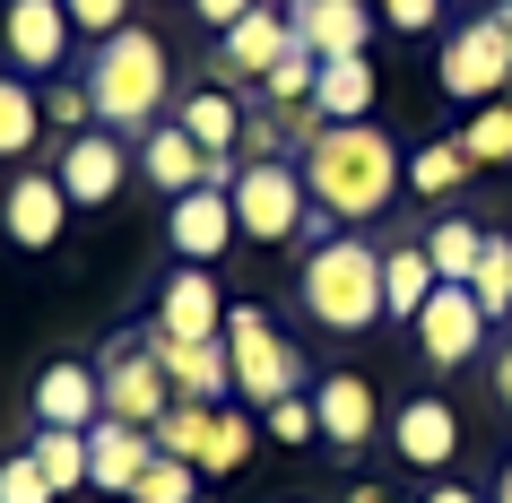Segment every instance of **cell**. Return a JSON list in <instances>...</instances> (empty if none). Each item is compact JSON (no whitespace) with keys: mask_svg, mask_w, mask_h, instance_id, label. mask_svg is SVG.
<instances>
[{"mask_svg":"<svg viewBox=\"0 0 512 503\" xmlns=\"http://www.w3.org/2000/svg\"><path fill=\"white\" fill-rule=\"evenodd\" d=\"M296 165H304V191H313V217H330V226H374L408 191V157L391 148L382 122H330L322 139H304Z\"/></svg>","mask_w":512,"mask_h":503,"instance_id":"obj_1","label":"cell"},{"mask_svg":"<svg viewBox=\"0 0 512 503\" xmlns=\"http://www.w3.org/2000/svg\"><path fill=\"white\" fill-rule=\"evenodd\" d=\"M304 313H313V330H330V339H356V330H374L382 321V243L365 235H322L313 252H304Z\"/></svg>","mask_w":512,"mask_h":503,"instance_id":"obj_2","label":"cell"},{"mask_svg":"<svg viewBox=\"0 0 512 503\" xmlns=\"http://www.w3.org/2000/svg\"><path fill=\"white\" fill-rule=\"evenodd\" d=\"M87 105H96V122L105 131H157L165 122V87H174V61H165V44L148 27H122L96 44V61H87Z\"/></svg>","mask_w":512,"mask_h":503,"instance_id":"obj_3","label":"cell"},{"mask_svg":"<svg viewBox=\"0 0 512 503\" xmlns=\"http://www.w3.org/2000/svg\"><path fill=\"white\" fill-rule=\"evenodd\" d=\"M313 226V191L296 157H243L235 165V235L243 243H287Z\"/></svg>","mask_w":512,"mask_h":503,"instance_id":"obj_4","label":"cell"},{"mask_svg":"<svg viewBox=\"0 0 512 503\" xmlns=\"http://www.w3.org/2000/svg\"><path fill=\"white\" fill-rule=\"evenodd\" d=\"M434 87L443 96H460V105H495L512 87V35L495 9H478V18H460L452 35H443V53H434Z\"/></svg>","mask_w":512,"mask_h":503,"instance_id":"obj_5","label":"cell"},{"mask_svg":"<svg viewBox=\"0 0 512 503\" xmlns=\"http://www.w3.org/2000/svg\"><path fill=\"white\" fill-rule=\"evenodd\" d=\"M226 356H235V399H252V408H278V399L304 391V356L270 330L261 304H235L226 313Z\"/></svg>","mask_w":512,"mask_h":503,"instance_id":"obj_6","label":"cell"},{"mask_svg":"<svg viewBox=\"0 0 512 503\" xmlns=\"http://www.w3.org/2000/svg\"><path fill=\"white\" fill-rule=\"evenodd\" d=\"M96 382H105V417H122V425H148L157 434V417L174 408V382H165V365H157V347L139 339H113L105 347V365H96Z\"/></svg>","mask_w":512,"mask_h":503,"instance_id":"obj_7","label":"cell"},{"mask_svg":"<svg viewBox=\"0 0 512 503\" xmlns=\"http://www.w3.org/2000/svg\"><path fill=\"white\" fill-rule=\"evenodd\" d=\"M61 191H70V209H113L122 200V183L139 174V148H122V131H79V139H61V157H53Z\"/></svg>","mask_w":512,"mask_h":503,"instance_id":"obj_8","label":"cell"},{"mask_svg":"<svg viewBox=\"0 0 512 503\" xmlns=\"http://www.w3.org/2000/svg\"><path fill=\"white\" fill-rule=\"evenodd\" d=\"M0 235L18 243V252H53L70 235V191H61L53 165H18L0 183Z\"/></svg>","mask_w":512,"mask_h":503,"instance_id":"obj_9","label":"cell"},{"mask_svg":"<svg viewBox=\"0 0 512 503\" xmlns=\"http://www.w3.org/2000/svg\"><path fill=\"white\" fill-rule=\"evenodd\" d=\"M408 330H417V356H426L434 373H460V365H478V356H486V313H478V295L452 287V278L426 295V313L408 321Z\"/></svg>","mask_w":512,"mask_h":503,"instance_id":"obj_10","label":"cell"},{"mask_svg":"<svg viewBox=\"0 0 512 503\" xmlns=\"http://www.w3.org/2000/svg\"><path fill=\"white\" fill-rule=\"evenodd\" d=\"M70 44H79V27H70L61 0H9V9H0V53H9V70H27V79H61Z\"/></svg>","mask_w":512,"mask_h":503,"instance_id":"obj_11","label":"cell"},{"mask_svg":"<svg viewBox=\"0 0 512 503\" xmlns=\"http://www.w3.org/2000/svg\"><path fill=\"white\" fill-rule=\"evenodd\" d=\"M296 53V27H287V0H261L252 18H235V27L217 35V79L235 87H261L278 70V61Z\"/></svg>","mask_w":512,"mask_h":503,"instance_id":"obj_12","label":"cell"},{"mask_svg":"<svg viewBox=\"0 0 512 503\" xmlns=\"http://www.w3.org/2000/svg\"><path fill=\"white\" fill-rule=\"evenodd\" d=\"M165 243H174V261L209 269L226 243H235V191L226 183H200L183 200H165Z\"/></svg>","mask_w":512,"mask_h":503,"instance_id":"obj_13","label":"cell"},{"mask_svg":"<svg viewBox=\"0 0 512 503\" xmlns=\"http://www.w3.org/2000/svg\"><path fill=\"white\" fill-rule=\"evenodd\" d=\"M226 313H235V304H226V295H217V278L209 269H174V278H165L157 287V313H148V339H226Z\"/></svg>","mask_w":512,"mask_h":503,"instance_id":"obj_14","label":"cell"},{"mask_svg":"<svg viewBox=\"0 0 512 503\" xmlns=\"http://www.w3.org/2000/svg\"><path fill=\"white\" fill-rule=\"evenodd\" d=\"M391 451H400L408 469H452L460 460V408L443 391H417V399H400L391 408Z\"/></svg>","mask_w":512,"mask_h":503,"instance_id":"obj_15","label":"cell"},{"mask_svg":"<svg viewBox=\"0 0 512 503\" xmlns=\"http://www.w3.org/2000/svg\"><path fill=\"white\" fill-rule=\"evenodd\" d=\"M287 27L313 61L374 53V0H287Z\"/></svg>","mask_w":512,"mask_h":503,"instance_id":"obj_16","label":"cell"},{"mask_svg":"<svg viewBox=\"0 0 512 503\" xmlns=\"http://www.w3.org/2000/svg\"><path fill=\"white\" fill-rule=\"evenodd\" d=\"M313 417H322L330 460H356V451L374 443V382H365V373H322V382H313Z\"/></svg>","mask_w":512,"mask_h":503,"instance_id":"obj_17","label":"cell"},{"mask_svg":"<svg viewBox=\"0 0 512 503\" xmlns=\"http://www.w3.org/2000/svg\"><path fill=\"white\" fill-rule=\"evenodd\" d=\"M27 417L35 425H96L105 417V382H96V365H79V356H53V365L35 373V391H27Z\"/></svg>","mask_w":512,"mask_h":503,"instance_id":"obj_18","label":"cell"},{"mask_svg":"<svg viewBox=\"0 0 512 503\" xmlns=\"http://www.w3.org/2000/svg\"><path fill=\"white\" fill-rule=\"evenodd\" d=\"M148 339V330H139ZM157 347L165 382H174V399H235V356H226V339H148Z\"/></svg>","mask_w":512,"mask_h":503,"instance_id":"obj_19","label":"cell"},{"mask_svg":"<svg viewBox=\"0 0 512 503\" xmlns=\"http://www.w3.org/2000/svg\"><path fill=\"white\" fill-rule=\"evenodd\" d=\"M148 460H157V434H148V425H122V417L87 425V486H96V495H131Z\"/></svg>","mask_w":512,"mask_h":503,"instance_id":"obj_20","label":"cell"},{"mask_svg":"<svg viewBox=\"0 0 512 503\" xmlns=\"http://www.w3.org/2000/svg\"><path fill=\"white\" fill-rule=\"evenodd\" d=\"M209 165H217V157L183 131V122H174V113H165L157 131H139V174L157 183V200H183V191H200V183H209Z\"/></svg>","mask_w":512,"mask_h":503,"instance_id":"obj_21","label":"cell"},{"mask_svg":"<svg viewBox=\"0 0 512 503\" xmlns=\"http://www.w3.org/2000/svg\"><path fill=\"white\" fill-rule=\"evenodd\" d=\"M243 113H252V105H243V96H226V87H191L183 105H174V122H183L209 157H243Z\"/></svg>","mask_w":512,"mask_h":503,"instance_id":"obj_22","label":"cell"},{"mask_svg":"<svg viewBox=\"0 0 512 503\" xmlns=\"http://www.w3.org/2000/svg\"><path fill=\"white\" fill-rule=\"evenodd\" d=\"M434 287L443 278H434L426 243H382V321H417Z\"/></svg>","mask_w":512,"mask_h":503,"instance_id":"obj_23","label":"cell"},{"mask_svg":"<svg viewBox=\"0 0 512 503\" xmlns=\"http://www.w3.org/2000/svg\"><path fill=\"white\" fill-rule=\"evenodd\" d=\"M313 105H322V122H374V53L322 61V79H313Z\"/></svg>","mask_w":512,"mask_h":503,"instance_id":"obj_24","label":"cell"},{"mask_svg":"<svg viewBox=\"0 0 512 503\" xmlns=\"http://www.w3.org/2000/svg\"><path fill=\"white\" fill-rule=\"evenodd\" d=\"M27 460L53 477V495H87V434H79V425H35Z\"/></svg>","mask_w":512,"mask_h":503,"instance_id":"obj_25","label":"cell"},{"mask_svg":"<svg viewBox=\"0 0 512 503\" xmlns=\"http://www.w3.org/2000/svg\"><path fill=\"white\" fill-rule=\"evenodd\" d=\"M44 139V96L27 87V70H0V157H35Z\"/></svg>","mask_w":512,"mask_h":503,"instance_id":"obj_26","label":"cell"},{"mask_svg":"<svg viewBox=\"0 0 512 503\" xmlns=\"http://www.w3.org/2000/svg\"><path fill=\"white\" fill-rule=\"evenodd\" d=\"M478 252H486V226H478V217H434V226H426V261H434V278L469 287Z\"/></svg>","mask_w":512,"mask_h":503,"instance_id":"obj_27","label":"cell"},{"mask_svg":"<svg viewBox=\"0 0 512 503\" xmlns=\"http://www.w3.org/2000/svg\"><path fill=\"white\" fill-rule=\"evenodd\" d=\"M469 174H478V165H469V148H460V139H426V148L408 157V191H417V200H452Z\"/></svg>","mask_w":512,"mask_h":503,"instance_id":"obj_28","label":"cell"},{"mask_svg":"<svg viewBox=\"0 0 512 503\" xmlns=\"http://www.w3.org/2000/svg\"><path fill=\"white\" fill-rule=\"evenodd\" d=\"M261 443V417H243L235 399H217V425H209V451H200V477H235Z\"/></svg>","mask_w":512,"mask_h":503,"instance_id":"obj_29","label":"cell"},{"mask_svg":"<svg viewBox=\"0 0 512 503\" xmlns=\"http://www.w3.org/2000/svg\"><path fill=\"white\" fill-rule=\"evenodd\" d=\"M469 295H478L486 321H512V235H486L478 269H469Z\"/></svg>","mask_w":512,"mask_h":503,"instance_id":"obj_30","label":"cell"},{"mask_svg":"<svg viewBox=\"0 0 512 503\" xmlns=\"http://www.w3.org/2000/svg\"><path fill=\"white\" fill-rule=\"evenodd\" d=\"M209 425H217L209 399H174V408L157 417V451H174V460H191V469H200V451H209Z\"/></svg>","mask_w":512,"mask_h":503,"instance_id":"obj_31","label":"cell"},{"mask_svg":"<svg viewBox=\"0 0 512 503\" xmlns=\"http://www.w3.org/2000/svg\"><path fill=\"white\" fill-rule=\"evenodd\" d=\"M460 148H469V165H512V105H504V96L469 113V131H460Z\"/></svg>","mask_w":512,"mask_h":503,"instance_id":"obj_32","label":"cell"},{"mask_svg":"<svg viewBox=\"0 0 512 503\" xmlns=\"http://www.w3.org/2000/svg\"><path fill=\"white\" fill-rule=\"evenodd\" d=\"M191 495H200V469L174 460V451H157V460L139 469V486H131V503H191Z\"/></svg>","mask_w":512,"mask_h":503,"instance_id":"obj_33","label":"cell"},{"mask_svg":"<svg viewBox=\"0 0 512 503\" xmlns=\"http://www.w3.org/2000/svg\"><path fill=\"white\" fill-rule=\"evenodd\" d=\"M313 79H322V61H313V53L296 44V53L278 61L270 79H261V105H313Z\"/></svg>","mask_w":512,"mask_h":503,"instance_id":"obj_34","label":"cell"},{"mask_svg":"<svg viewBox=\"0 0 512 503\" xmlns=\"http://www.w3.org/2000/svg\"><path fill=\"white\" fill-rule=\"evenodd\" d=\"M261 434L270 443H322V417H313V391H296V399H278V408H261Z\"/></svg>","mask_w":512,"mask_h":503,"instance_id":"obj_35","label":"cell"},{"mask_svg":"<svg viewBox=\"0 0 512 503\" xmlns=\"http://www.w3.org/2000/svg\"><path fill=\"white\" fill-rule=\"evenodd\" d=\"M243 157H296V139H287V113H278V105L243 113Z\"/></svg>","mask_w":512,"mask_h":503,"instance_id":"obj_36","label":"cell"},{"mask_svg":"<svg viewBox=\"0 0 512 503\" xmlns=\"http://www.w3.org/2000/svg\"><path fill=\"white\" fill-rule=\"evenodd\" d=\"M0 503H61V495H53V477L35 469L27 451H9V460H0Z\"/></svg>","mask_w":512,"mask_h":503,"instance_id":"obj_37","label":"cell"},{"mask_svg":"<svg viewBox=\"0 0 512 503\" xmlns=\"http://www.w3.org/2000/svg\"><path fill=\"white\" fill-rule=\"evenodd\" d=\"M61 9H70V27H79L87 44H105V35L131 27V0H61Z\"/></svg>","mask_w":512,"mask_h":503,"instance_id":"obj_38","label":"cell"},{"mask_svg":"<svg viewBox=\"0 0 512 503\" xmlns=\"http://www.w3.org/2000/svg\"><path fill=\"white\" fill-rule=\"evenodd\" d=\"M44 122H53V131H70V139L96 131V105H87V87H70V79L44 87Z\"/></svg>","mask_w":512,"mask_h":503,"instance_id":"obj_39","label":"cell"},{"mask_svg":"<svg viewBox=\"0 0 512 503\" xmlns=\"http://www.w3.org/2000/svg\"><path fill=\"white\" fill-rule=\"evenodd\" d=\"M374 18H382V27H400V35H426L434 18H443V0H374Z\"/></svg>","mask_w":512,"mask_h":503,"instance_id":"obj_40","label":"cell"},{"mask_svg":"<svg viewBox=\"0 0 512 503\" xmlns=\"http://www.w3.org/2000/svg\"><path fill=\"white\" fill-rule=\"evenodd\" d=\"M252 9H261V0H191V18H200V27H235V18H252Z\"/></svg>","mask_w":512,"mask_h":503,"instance_id":"obj_41","label":"cell"},{"mask_svg":"<svg viewBox=\"0 0 512 503\" xmlns=\"http://www.w3.org/2000/svg\"><path fill=\"white\" fill-rule=\"evenodd\" d=\"M495 408H504V417H512V339L495 347Z\"/></svg>","mask_w":512,"mask_h":503,"instance_id":"obj_42","label":"cell"},{"mask_svg":"<svg viewBox=\"0 0 512 503\" xmlns=\"http://www.w3.org/2000/svg\"><path fill=\"white\" fill-rule=\"evenodd\" d=\"M426 503H486V495H469V486H452V477H434V486H426Z\"/></svg>","mask_w":512,"mask_h":503,"instance_id":"obj_43","label":"cell"},{"mask_svg":"<svg viewBox=\"0 0 512 503\" xmlns=\"http://www.w3.org/2000/svg\"><path fill=\"white\" fill-rule=\"evenodd\" d=\"M495 503H512V460H504V469H495Z\"/></svg>","mask_w":512,"mask_h":503,"instance_id":"obj_44","label":"cell"},{"mask_svg":"<svg viewBox=\"0 0 512 503\" xmlns=\"http://www.w3.org/2000/svg\"><path fill=\"white\" fill-rule=\"evenodd\" d=\"M348 503H382V486H348Z\"/></svg>","mask_w":512,"mask_h":503,"instance_id":"obj_45","label":"cell"},{"mask_svg":"<svg viewBox=\"0 0 512 503\" xmlns=\"http://www.w3.org/2000/svg\"><path fill=\"white\" fill-rule=\"evenodd\" d=\"M495 18H504V35H512V0H495Z\"/></svg>","mask_w":512,"mask_h":503,"instance_id":"obj_46","label":"cell"}]
</instances>
